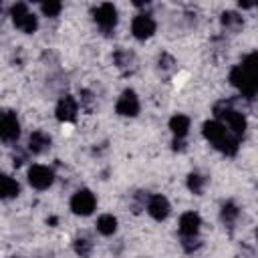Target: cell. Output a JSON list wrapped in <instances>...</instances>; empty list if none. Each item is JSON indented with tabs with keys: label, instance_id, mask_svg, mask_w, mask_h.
<instances>
[{
	"label": "cell",
	"instance_id": "6da1fadb",
	"mask_svg": "<svg viewBox=\"0 0 258 258\" xmlns=\"http://www.w3.org/2000/svg\"><path fill=\"white\" fill-rule=\"evenodd\" d=\"M202 133L204 137L222 153L226 155H236L238 151V139L218 121H206L204 127H202Z\"/></svg>",
	"mask_w": 258,
	"mask_h": 258
},
{
	"label": "cell",
	"instance_id": "7a4b0ae2",
	"mask_svg": "<svg viewBox=\"0 0 258 258\" xmlns=\"http://www.w3.org/2000/svg\"><path fill=\"white\" fill-rule=\"evenodd\" d=\"M214 115H216V121L222 123L224 127H228V131H230L236 139H240V137L246 133V117H244L242 111L234 109L230 101H228V103H226V101H224V103H218V105L214 107Z\"/></svg>",
	"mask_w": 258,
	"mask_h": 258
},
{
	"label": "cell",
	"instance_id": "3957f363",
	"mask_svg": "<svg viewBox=\"0 0 258 258\" xmlns=\"http://www.w3.org/2000/svg\"><path fill=\"white\" fill-rule=\"evenodd\" d=\"M230 83H232L248 101H252V99L256 97V91H258L256 75H250L242 64H236V67L230 71Z\"/></svg>",
	"mask_w": 258,
	"mask_h": 258
},
{
	"label": "cell",
	"instance_id": "277c9868",
	"mask_svg": "<svg viewBox=\"0 0 258 258\" xmlns=\"http://www.w3.org/2000/svg\"><path fill=\"white\" fill-rule=\"evenodd\" d=\"M10 16H12V22L18 30L26 32V34H32L36 28H38V20L36 16L28 10V6L24 2H16L12 8H10Z\"/></svg>",
	"mask_w": 258,
	"mask_h": 258
},
{
	"label": "cell",
	"instance_id": "5b68a950",
	"mask_svg": "<svg viewBox=\"0 0 258 258\" xmlns=\"http://www.w3.org/2000/svg\"><path fill=\"white\" fill-rule=\"evenodd\" d=\"M93 18L103 34H111L117 26V8L111 2H103L93 10Z\"/></svg>",
	"mask_w": 258,
	"mask_h": 258
},
{
	"label": "cell",
	"instance_id": "8992f818",
	"mask_svg": "<svg viewBox=\"0 0 258 258\" xmlns=\"http://www.w3.org/2000/svg\"><path fill=\"white\" fill-rule=\"evenodd\" d=\"M20 135V123H18V117L14 111H0V139L6 141V143H12L16 141Z\"/></svg>",
	"mask_w": 258,
	"mask_h": 258
},
{
	"label": "cell",
	"instance_id": "52a82bcc",
	"mask_svg": "<svg viewBox=\"0 0 258 258\" xmlns=\"http://www.w3.org/2000/svg\"><path fill=\"white\" fill-rule=\"evenodd\" d=\"M95 206H97V200L91 189H79L71 198V210L77 216H91Z\"/></svg>",
	"mask_w": 258,
	"mask_h": 258
},
{
	"label": "cell",
	"instance_id": "ba28073f",
	"mask_svg": "<svg viewBox=\"0 0 258 258\" xmlns=\"http://www.w3.org/2000/svg\"><path fill=\"white\" fill-rule=\"evenodd\" d=\"M54 181V173L50 167L46 165H32L28 169V183L34 187V189H46L50 187Z\"/></svg>",
	"mask_w": 258,
	"mask_h": 258
},
{
	"label": "cell",
	"instance_id": "9c48e42d",
	"mask_svg": "<svg viewBox=\"0 0 258 258\" xmlns=\"http://www.w3.org/2000/svg\"><path fill=\"white\" fill-rule=\"evenodd\" d=\"M115 111H117L121 117H135V115L139 113V99H137L135 91H131V89L123 91L121 97L117 99Z\"/></svg>",
	"mask_w": 258,
	"mask_h": 258
},
{
	"label": "cell",
	"instance_id": "30bf717a",
	"mask_svg": "<svg viewBox=\"0 0 258 258\" xmlns=\"http://www.w3.org/2000/svg\"><path fill=\"white\" fill-rule=\"evenodd\" d=\"M131 32H133V36L137 40H145V38L153 36V32H155V20L149 14H139L131 22Z\"/></svg>",
	"mask_w": 258,
	"mask_h": 258
},
{
	"label": "cell",
	"instance_id": "8fae6325",
	"mask_svg": "<svg viewBox=\"0 0 258 258\" xmlns=\"http://www.w3.org/2000/svg\"><path fill=\"white\" fill-rule=\"evenodd\" d=\"M113 62L115 67L123 73V75H131L137 71V56L133 50L129 48H119L115 54H113Z\"/></svg>",
	"mask_w": 258,
	"mask_h": 258
},
{
	"label": "cell",
	"instance_id": "7c38bea8",
	"mask_svg": "<svg viewBox=\"0 0 258 258\" xmlns=\"http://www.w3.org/2000/svg\"><path fill=\"white\" fill-rule=\"evenodd\" d=\"M56 119L62 121V123H71L77 119V113H79V105L77 101L71 97V95H64L60 97V101L56 103Z\"/></svg>",
	"mask_w": 258,
	"mask_h": 258
},
{
	"label": "cell",
	"instance_id": "4fadbf2b",
	"mask_svg": "<svg viewBox=\"0 0 258 258\" xmlns=\"http://www.w3.org/2000/svg\"><path fill=\"white\" fill-rule=\"evenodd\" d=\"M169 202H167V198L165 196H161V194H155V196H151L149 200H147V212H149V216L153 218V220H157V222H161V220H165L167 216H169Z\"/></svg>",
	"mask_w": 258,
	"mask_h": 258
},
{
	"label": "cell",
	"instance_id": "5bb4252c",
	"mask_svg": "<svg viewBox=\"0 0 258 258\" xmlns=\"http://www.w3.org/2000/svg\"><path fill=\"white\" fill-rule=\"evenodd\" d=\"M200 226H202V218L196 212L181 214V218H179V234H181V238H194V236H198Z\"/></svg>",
	"mask_w": 258,
	"mask_h": 258
},
{
	"label": "cell",
	"instance_id": "9a60e30c",
	"mask_svg": "<svg viewBox=\"0 0 258 258\" xmlns=\"http://www.w3.org/2000/svg\"><path fill=\"white\" fill-rule=\"evenodd\" d=\"M48 147H50V137H48L46 133H42V131L30 133V137H28V149H30L34 155L44 153Z\"/></svg>",
	"mask_w": 258,
	"mask_h": 258
},
{
	"label": "cell",
	"instance_id": "2e32d148",
	"mask_svg": "<svg viewBox=\"0 0 258 258\" xmlns=\"http://www.w3.org/2000/svg\"><path fill=\"white\" fill-rule=\"evenodd\" d=\"M189 117L187 115H181V113H177V115H173L171 119H169V129H171V133L175 135V139H183L185 135H187V131H189Z\"/></svg>",
	"mask_w": 258,
	"mask_h": 258
},
{
	"label": "cell",
	"instance_id": "e0dca14e",
	"mask_svg": "<svg viewBox=\"0 0 258 258\" xmlns=\"http://www.w3.org/2000/svg\"><path fill=\"white\" fill-rule=\"evenodd\" d=\"M220 22H222L224 30H226V32H232V34H236V32H238V30H242V26H244V20H242V16H240L238 12H232V10H228V12H222V16H220Z\"/></svg>",
	"mask_w": 258,
	"mask_h": 258
},
{
	"label": "cell",
	"instance_id": "ac0fdd59",
	"mask_svg": "<svg viewBox=\"0 0 258 258\" xmlns=\"http://www.w3.org/2000/svg\"><path fill=\"white\" fill-rule=\"evenodd\" d=\"M18 194H20V185L16 183V179H12L10 175L0 173V198L10 200V198H16Z\"/></svg>",
	"mask_w": 258,
	"mask_h": 258
},
{
	"label": "cell",
	"instance_id": "d6986e66",
	"mask_svg": "<svg viewBox=\"0 0 258 258\" xmlns=\"http://www.w3.org/2000/svg\"><path fill=\"white\" fill-rule=\"evenodd\" d=\"M97 230H99V234H103V236L115 234V230H117V218H115L113 214H103V216H99V220H97Z\"/></svg>",
	"mask_w": 258,
	"mask_h": 258
},
{
	"label": "cell",
	"instance_id": "ffe728a7",
	"mask_svg": "<svg viewBox=\"0 0 258 258\" xmlns=\"http://www.w3.org/2000/svg\"><path fill=\"white\" fill-rule=\"evenodd\" d=\"M238 216H240V210H238V206H236L234 202H226V204L222 206L220 218H222V222H224L226 226H232V224L238 220Z\"/></svg>",
	"mask_w": 258,
	"mask_h": 258
},
{
	"label": "cell",
	"instance_id": "44dd1931",
	"mask_svg": "<svg viewBox=\"0 0 258 258\" xmlns=\"http://www.w3.org/2000/svg\"><path fill=\"white\" fill-rule=\"evenodd\" d=\"M157 69H159L161 75H171V73L175 71V58H173L171 54H167V52L159 54V58H157Z\"/></svg>",
	"mask_w": 258,
	"mask_h": 258
},
{
	"label": "cell",
	"instance_id": "7402d4cb",
	"mask_svg": "<svg viewBox=\"0 0 258 258\" xmlns=\"http://www.w3.org/2000/svg\"><path fill=\"white\" fill-rule=\"evenodd\" d=\"M206 181H208V179H206L204 175L196 173V171L187 175V187H189V189H191L194 194H198V196H200V194L204 191V185H206Z\"/></svg>",
	"mask_w": 258,
	"mask_h": 258
},
{
	"label": "cell",
	"instance_id": "603a6c76",
	"mask_svg": "<svg viewBox=\"0 0 258 258\" xmlns=\"http://www.w3.org/2000/svg\"><path fill=\"white\" fill-rule=\"evenodd\" d=\"M40 10H42V14H44V16L54 18V16H58V14H60V10H62V2H58V0L42 2V4H40Z\"/></svg>",
	"mask_w": 258,
	"mask_h": 258
},
{
	"label": "cell",
	"instance_id": "cb8c5ba5",
	"mask_svg": "<svg viewBox=\"0 0 258 258\" xmlns=\"http://www.w3.org/2000/svg\"><path fill=\"white\" fill-rule=\"evenodd\" d=\"M91 248H93V244H91L87 238H77V240H75V252H77L81 258H87V256L91 254Z\"/></svg>",
	"mask_w": 258,
	"mask_h": 258
},
{
	"label": "cell",
	"instance_id": "d4e9b609",
	"mask_svg": "<svg viewBox=\"0 0 258 258\" xmlns=\"http://www.w3.org/2000/svg\"><path fill=\"white\" fill-rule=\"evenodd\" d=\"M181 246H183L185 252H194V250H198L202 246V242L198 240V236H194V238H181Z\"/></svg>",
	"mask_w": 258,
	"mask_h": 258
},
{
	"label": "cell",
	"instance_id": "484cf974",
	"mask_svg": "<svg viewBox=\"0 0 258 258\" xmlns=\"http://www.w3.org/2000/svg\"><path fill=\"white\" fill-rule=\"evenodd\" d=\"M147 200H149V196H147V194H143V191L135 194V212H139V210L147 204Z\"/></svg>",
	"mask_w": 258,
	"mask_h": 258
},
{
	"label": "cell",
	"instance_id": "4316f807",
	"mask_svg": "<svg viewBox=\"0 0 258 258\" xmlns=\"http://www.w3.org/2000/svg\"><path fill=\"white\" fill-rule=\"evenodd\" d=\"M0 12H2V4H0Z\"/></svg>",
	"mask_w": 258,
	"mask_h": 258
}]
</instances>
